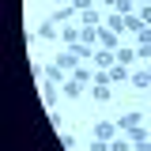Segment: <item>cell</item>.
Returning <instances> with one entry per match:
<instances>
[{
	"mask_svg": "<svg viewBox=\"0 0 151 151\" xmlns=\"http://www.w3.org/2000/svg\"><path fill=\"white\" fill-rule=\"evenodd\" d=\"M117 136H121V125H117V121H98V125H94V140H106V144H110Z\"/></svg>",
	"mask_w": 151,
	"mask_h": 151,
	"instance_id": "6da1fadb",
	"label": "cell"
},
{
	"mask_svg": "<svg viewBox=\"0 0 151 151\" xmlns=\"http://www.w3.org/2000/svg\"><path fill=\"white\" fill-rule=\"evenodd\" d=\"M53 60L60 64V68H64V72H76V68H79V57H76V49H60Z\"/></svg>",
	"mask_w": 151,
	"mask_h": 151,
	"instance_id": "7a4b0ae2",
	"label": "cell"
},
{
	"mask_svg": "<svg viewBox=\"0 0 151 151\" xmlns=\"http://www.w3.org/2000/svg\"><path fill=\"white\" fill-rule=\"evenodd\" d=\"M91 64L94 68H113V64H117V53H113V49H98Z\"/></svg>",
	"mask_w": 151,
	"mask_h": 151,
	"instance_id": "3957f363",
	"label": "cell"
},
{
	"mask_svg": "<svg viewBox=\"0 0 151 151\" xmlns=\"http://www.w3.org/2000/svg\"><path fill=\"white\" fill-rule=\"evenodd\" d=\"M60 42H64L68 49H72V45H79V27H72V23H64V27H60Z\"/></svg>",
	"mask_w": 151,
	"mask_h": 151,
	"instance_id": "277c9868",
	"label": "cell"
},
{
	"mask_svg": "<svg viewBox=\"0 0 151 151\" xmlns=\"http://www.w3.org/2000/svg\"><path fill=\"white\" fill-rule=\"evenodd\" d=\"M117 30H110V27H98V45H102V49H113V45H117Z\"/></svg>",
	"mask_w": 151,
	"mask_h": 151,
	"instance_id": "5b68a950",
	"label": "cell"
},
{
	"mask_svg": "<svg viewBox=\"0 0 151 151\" xmlns=\"http://www.w3.org/2000/svg\"><path fill=\"white\" fill-rule=\"evenodd\" d=\"M117 125L129 132V129H136V125H144V113H136V110H132V113H121V117H117Z\"/></svg>",
	"mask_w": 151,
	"mask_h": 151,
	"instance_id": "8992f818",
	"label": "cell"
},
{
	"mask_svg": "<svg viewBox=\"0 0 151 151\" xmlns=\"http://www.w3.org/2000/svg\"><path fill=\"white\" fill-rule=\"evenodd\" d=\"M60 94H64V98H79V94H83V83H79V79H64V83H60Z\"/></svg>",
	"mask_w": 151,
	"mask_h": 151,
	"instance_id": "52a82bcc",
	"label": "cell"
},
{
	"mask_svg": "<svg viewBox=\"0 0 151 151\" xmlns=\"http://www.w3.org/2000/svg\"><path fill=\"white\" fill-rule=\"evenodd\" d=\"M144 27H147V23H144V15H140V12H132V15H125V30H136V34H140Z\"/></svg>",
	"mask_w": 151,
	"mask_h": 151,
	"instance_id": "ba28073f",
	"label": "cell"
},
{
	"mask_svg": "<svg viewBox=\"0 0 151 151\" xmlns=\"http://www.w3.org/2000/svg\"><path fill=\"white\" fill-rule=\"evenodd\" d=\"M106 72H110V83H125V79H129V64H113Z\"/></svg>",
	"mask_w": 151,
	"mask_h": 151,
	"instance_id": "9c48e42d",
	"label": "cell"
},
{
	"mask_svg": "<svg viewBox=\"0 0 151 151\" xmlns=\"http://www.w3.org/2000/svg\"><path fill=\"white\" fill-rule=\"evenodd\" d=\"M57 27H60V23H57V19H45V23H42V27H38V38H57V34H60V30H57Z\"/></svg>",
	"mask_w": 151,
	"mask_h": 151,
	"instance_id": "30bf717a",
	"label": "cell"
},
{
	"mask_svg": "<svg viewBox=\"0 0 151 151\" xmlns=\"http://www.w3.org/2000/svg\"><path fill=\"white\" fill-rule=\"evenodd\" d=\"M79 27H102V15H98L94 8H87V12L79 15Z\"/></svg>",
	"mask_w": 151,
	"mask_h": 151,
	"instance_id": "8fae6325",
	"label": "cell"
},
{
	"mask_svg": "<svg viewBox=\"0 0 151 151\" xmlns=\"http://www.w3.org/2000/svg\"><path fill=\"white\" fill-rule=\"evenodd\" d=\"M91 98H94V102H110V83H94Z\"/></svg>",
	"mask_w": 151,
	"mask_h": 151,
	"instance_id": "7c38bea8",
	"label": "cell"
},
{
	"mask_svg": "<svg viewBox=\"0 0 151 151\" xmlns=\"http://www.w3.org/2000/svg\"><path fill=\"white\" fill-rule=\"evenodd\" d=\"M72 79H79V83H94V72H91V64H79L72 72Z\"/></svg>",
	"mask_w": 151,
	"mask_h": 151,
	"instance_id": "4fadbf2b",
	"label": "cell"
},
{
	"mask_svg": "<svg viewBox=\"0 0 151 151\" xmlns=\"http://www.w3.org/2000/svg\"><path fill=\"white\" fill-rule=\"evenodd\" d=\"M45 79H49V83H64V68H60V64H49V68H45Z\"/></svg>",
	"mask_w": 151,
	"mask_h": 151,
	"instance_id": "5bb4252c",
	"label": "cell"
},
{
	"mask_svg": "<svg viewBox=\"0 0 151 151\" xmlns=\"http://www.w3.org/2000/svg\"><path fill=\"white\" fill-rule=\"evenodd\" d=\"M136 144H132L129 136H117V140H110V151H132Z\"/></svg>",
	"mask_w": 151,
	"mask_h": 151,
	"instance_id": "9a60e30c",
	"label": "cell"
},
{
	"mask_svg": "<svg viewBox=\"0 0 151 151\" xmlns=\"http://www.w3.org/2000/svg\"><path fill=\"white\" fill-rule=\"evenodd\" d=\"M76 19V4H64L60 12H57V23H72Z\"/></svg>",
	"mask_w": 151,
	"mask_h": 151,
	"instance_id": "2e32d148",
	"label": "cell"
},
{
	"mask_svg": "<svg viewBox=\"0 0 151 151\" xmlns=\"http://www.w3.org/2000/svg\"><path fill=\"white\" fill-rule=\"evenodd\" d=\"M129 140H132V144H144V140H147V129H144V125L129 129Z\"/></svg>",
	"mask_w": 151,
	"mask_h": 151,
	"instance_id": "e0dca14e",
	"label": "cell"
},
{
	"mask_svg": "<svg viewBox=\"0 0 151 151\" xmlns=\"http://www.w3.org/2000/svg\"><path fill=\"white\" fill-rule=\"evenodd\" d=\"M136 49H117V64H132V60H136Z\"/></svg>",
	"mask_w": 151,
	"mask_h": 151,
	"instance_id": "ac0fdd59",
	"label": "cell"
},
{
	"mask_svg": "<svg viewBox=\"0 0 151 151\" xmlns=\"http://www.w3.org/2000/svg\"><path fill=\"white\" fill-rule=\"evenodd\" d=\"M106 27H110V30H117V34H121V30H125V15H110V19H106Z\"/></svg>",
	"mask_w": 151,
	"mask_h": 151,
	"instance_id": "d6986e66",
	"label": "cell"
},
{
	"mask_svg": "<svg viewBox=\"0 0 151 151\" xmlns=\"http://www.w3.org/2000/svg\"><path fill=\"white\" fill-rule=\"evenodd\" d=\"M132 87H151V72H136L132 76Z\"/></svg>",
	"mask_w": 151,
	"mask_h": 151,
	"instance_id": "ffe728a7",
	"label": "cell"
},
{
	"mask_svg": "<svg viewBox=\"0 0 151 151\" xmlns=\"http://www.w3.org/2000/svg\"><path fill=\"white\" fill-rule=\"evenodd\" d=\"M113 8H117V15H132V0H117Z\"/></svg>",
	"mask_w": 151,
	"mask_h": 151,
	"instance_id": "44dd1931",
	"label": "cell"
},
{
	"mask_svg": "<svg viewBox=\"0 0 151 151\" xmlns=\"http://www.w3.org/2000/svg\"><path fill=\"white\" fill-rule=\"evenodd\" d=\"M136 53H140V60H147V64H151V42H144V45H136Z\"/></svg>",
	"mask_w": 151,
	"mask_h": 151,
	"instance_id": "7402d4cb",
	"label": "cell"
},
{
	"mask_svg": "<svg viewBox=\"0 0 151 151\" xmlns=\"http://www.w3.org/2000/svg\"><path fill=\"white\" fill-rule=\"evenodd\" d=\"M72 4H76V12H87V8H91L94 0H72Z\"/></svg>",
	"mask_w": 151,
	"mask_h": 151,
	"instance_id": "603a6c76",
	"label": "cell"
},
{
	"mask_svg": "<svg viewBox=\"0 0 151 151\" xmlns=\"http://www.w3.org/2000/svg\"><path fill=\"white\" fill-rule=\"evenodd\" d=\"M91 151H110V144H106V140H94V144H91Z\"/></svg>",
	"mask_w": 151,
	"mask_h": 151,
	"instance_id": "cb8c5ba5",
	"label": "cell"
},
{
	"mask_svg": "<svg viewBox=\"0 0 151 151\" xmlns=\"http://www.w3.org/2000/svg\"><path fill=\"white\" fill-rule=\"evenodd\" d=\"M140 15H144V23L151 27V4H144V8H140Z\"/></svg>",
	"mask_w": 151,
	"mask_h": 151,
	"instance_id": "d4e9b609",
	"label": "cell"
},
{
	"mask_svg": "<svg viewBox=\"0 0 151 151\" xmlns=\"http://www.w3.org/2000/svg\"><path fill=\"white\" fill-rule=\"evenodd\" d=\"M144 42H151V27H144V30H140V45H144Z\"/></svg>",
	"mask_w": 151,
	"mask_h": 151,
	"instance_id": "484cf974",
	"label": "cell"
},
{
	"mask_svg": "<svg viewBox=\"0 0 151 151\" xmlns=\"http://www.w3.org/2000/svg\"><path fill=\"white\" fill-rule=\"evenodd\" d=\"M98 4H110V8H113V4H117V0H98Z\"/></svg>",
	"mask_w": 151,
	"mask_h": 151,
	"instance_id": "4316f807",
	"label": "cell"
},
{
	"mask_svg": "<svg viewBox=\"0 0 151 151\" xmlns=\"http://www.w3.org/2000/svg\"><path fill=\"white\" fill-rule=\"evenodd\" d=\"M144 4H151V0H144Z\"/></svg>",
	"mask_w": 151,
	"mask_h": 151,
	"instance_id": "83f0119b",
	"label": "cell"
}]
</instances>
